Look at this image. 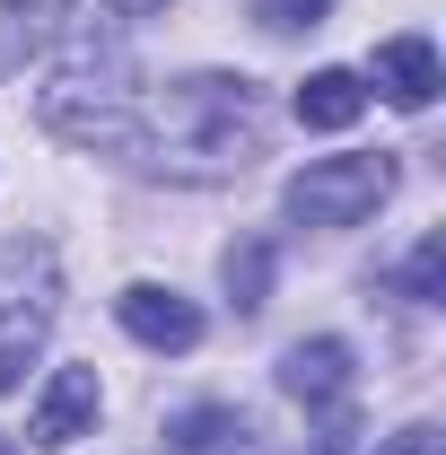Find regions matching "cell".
I'll return each instance as SVG.
<instances>
[{
    "mask_svg": "<svg viewBox=\"0 0 446 455\" xmlns=\"http://www.w3.org/2000/svg\"><path fill=\"white\" fill-rule=\"evenodd\" d=\"M61 315V263L44 236H9L0 245V395H18L27 386V368H36V350L53 333Z\"/></svg>",
    "mask_w": 446,
    "mask_h": 455,
    "instance_id": "obj_2",
    "label": "cell"
},
{
    "mask_svg": "<svg viewBox=\"0 0 446 455\" xmlns=\"http://www.w3.org/2000/svg\"><path fill=\"white\" fill-rule=\"evenodd\" d=\"M272 236H236L227 245V263H219V281H227V298H236V315H263L272 307Z\"/></svg>",
    "mask_w": 446,
    "mask_h": 455,
    "instance_id": "obj_11",
    "label": "cell"
},
{
    "mask_svg": "<svg viewBox=\"0 0 446 455\" xmlns=\"http://www.w3.org/2000/svg\"><path fill=\"white\" fill-rule=\"evenodd\" d=\"M114 315H123V333L140 341V350H193L202 341V307L184 289H158V281H131L114 298Z\"/></svg>",
    "mask_w": 446,
    "mask_h": 455,
    "instance_id": "obj_5",
    "label": "cell"
},
{
    "mask_svg": "<svg viewBox=\"0 0 446 455\" xmlns=\"http://www.w3.org/2000/svg\"><path fill=\"white\" fill-rule=\"evenodd\" d=\"M254 18H263V36H307L333 18V0H254Z\"/></svg>",
    "mask_w": 446,
    "mask_h": 455,
    "instance_id": "obj_13",
    "label": "cell"
},
{
    "mask_svg": "<svg viewBox=\"0 0 446 455\" xmlns=\"http://www.w3.org/2000/svg\"><path fill=\"white\" fill-rule=\"evenodd\" d=\"M167 438H175L184 455H219L227 438H236V411H219V403H202V411H175Z\"/></svg>",
    "mask_w": 446,
    "mask_h": 455,
    "instance_id": "obj_12",
    "label": "cell"
},
{
    "mask_svg": "<svg viewBox=\"0 0 446 455\" xmlns=\"http://www.w3.org/2000/svg\"><path fill=\"white\" fill-rule=\"evenodd\" d=\"M44 132H61L70 149H97V158H131V132H140V88H123V70H61L44 88Z\"/></svg>",
    "mask_w": 446,
    "mask_h": 455,
    "instance_id": "obj_3",
    "label": "cell"
},
{
    "mask_svg": "<svg viewBox=\"0 0 446 455\" xmlns=\"http://www.w3.org/2000/svg\"><path fill=\"white\" fill-rule=\"evenodd\" d=\"M272 114L245 70H193L167 88H140V132H131V167L167 175V184H236L263 158Z\"/></svg>",
    "mask_w": 446,
    "mask_h": 455,
    "instance_id": "obj_1",
    "label": "cell"
},
{
    "mask_svg": "<svg viewBox=\"0 0 446 455\" xmlns=\"http://www.w3.org/2000/svg\"><path fill=\"white\" fill-rule=\"evenodd\" d=\"M307 132H350L359 114H368V79L359 70H307V88L289 97Z\"/></svg>",
    "mask_w": 446,
    "mask_h": 455,
    "instance_id": "obj_10",
    "label": "cell"
},
{
    "mask_svg": "<svg viewBox=\"0 0 446 455\" xmlns=\"http://www.w3.org/2000/svg\"><path fill=\"white\" fill-rule=\"evenodd\" d=\"M97 403H106V386H97V368H53V386L36 395V411H27V438L44 455L79 447L88 438V420H97Z\"/></svg>",
    "mask_w": 446,
    "mask_h": 455,
    "instance_id": "obj_6",
    "label": "cell"
},
{
    "mask_svg": "<svg viewBox=\"0 0 446 455\" xmlns=\"http://www.w3.org/2000/svg\"><path fill=\"white\" fill-rule=\"evenodd\" d=\"M377 455H446V438L429 429V420H411V429H394V438H386Z\"/></svg>",
    "mask_w": 446,
    "mask_h": 455,
    "instance_id": "obj_15",
    "label": "cell"
},
{
    "mask_svg": "<svg viewBox=\"0 0 446 455\" xmlns=\"http://www.w3.org/2000/svg\"><path fill=\"white\" fill-rule=\"evenodd\" d=\"M0 455H27V447H18V438H0Z\"/></svg>",
    "mask_w": 446,
    "mask_h": 455,
    "instance_id": "obj_17",
    "label": "cell"
},
{
    "mask_svg": "<svg viewBox=\"0 0 446 455\" xmlns=\"http://www.w3.org/2000/svg\"><path fill=\"white\" fill-rule=\"evenodd\" d=\"M394 193V158L386 149H350V158H307L289 175V220L298 228H359L368 211H386Z\"/></svg>",
    "mask_w": 446,
    "mask_h": 455,
    "instance_id": "obj_4",
    "label": "cell"
},
{
    "mask_svg": "<svg viewBox=\"0 0 446 455\" xmlns=\"http://www.w3.org/2000/svg\"><path fill=\"white\" fill-rule=\"evenodd\" d=\"M280 395L315 403V411L350 403V341H333V333H315V341H289V350H280Z\"/></svg>",
    "mask_w": 446,
    "mask_h": 455,
    "instance_id": "obj_8",
    "label": "cell"
},
{
    "mask_svg": "<svg viewBox=\"0 0 446 455\" xmlns=\"http://www.w3.org/2000/svg\"><path fill=\"white\" fill-rule=\"evenodd\" d=\"M106 9H114V18H167L175 0H106Z\"/></svg>",
    "mask_w": 446,
    "mask_h": 455,
    "instance_id": "obj_16",
    "label": "cell"
},
{
    "mask_svg": "<svg viewBox=\"0 0 446 455\" xmlns=\"http://www.w3.org/2000/svg\"><path fill=\"white\" fill-rule=\"evenodd\" d=\"M368 88H377L394 114H429L438 88H446L438 79V44H429V36H386L377 61H368Z\"/></svg>",
    "mask_w": 446,
    "mask_h": 455,
    "instance_id": "obj_7",
    "label": "cell"
},
{
    "mask_svg": "<svg viewBox=\"0 0 446 455\" xmlns=\"http://www.w3.org/2000/svg\"><path fill=\"white\" fill-rule=\"evenodd\" d=\"M411 298H420V307H438V298H446V228H429L420 254H411Z\"/></svg>",
    "mask_w": 446,
    "mask_h": 455,
    "instance_id": "obj_14",
    "label": "cell"
},
{
    "mask_svg": "<svg viewBox=\"0 0 446 455\" xmlns=\"http://www.w3.org/2000/svg\"><path fill=\"white\" fill-rule=\"evenodd\" d=\"M70 18V0H0V79H18Z\"/></svg>",
    "mask_w": 446,
    "mask_h": 455,
    "instance_id": "obj_9",
    "label": "cell"
}]
</instances>
